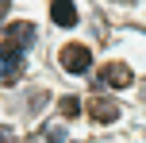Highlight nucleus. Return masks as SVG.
Returning <instances> with one entry per match:
<instances>
[{
	"instance_id": "1",
	"label": "nucleus",
	"mask_w": 146,
	"mask_h": 143,
	"mask_svg": "<svg viewBox=\"0 0 146 143\" xmlns=\"http://www.w3.org/2000/svg\"><path fill=\"white\" fill-rule=\"evenodd\" d=\"M23 77V50L12 43L0 46V85H15Z\"/></svg>"
},
{
	"instance_id": "2",
	"label": "nucleus",
	"mask_w": 146,
	"mask_h": 143,
	"mask_svg": "<svg viewBox=\"0 0 146 143\" xmlns=\"http://www.w3.org/2000/svg\"><path fill=\"white\" fill-rule=\"evenodd\" d=\"M88 66H92V54H88V46L69 43L66 50H62V70H69V74H88Z\"/></svg>"
},
{
	"instance_id": "3",
	"label": "nucleus",
	"mask_w": 146,
	"mask_h": 143,
	"mask_svg": "<svg viewBox=\"0 0 146 143\" xmlns=\"http://www.w3.org/2000/svg\"><path fill=\"white\" fill-rule=\"evenodd\" d=\"M100 81L111 85V89H123V85H131V66H123V62H111V66L100 70Z\"/></svg>"
},
{
	"instance_id": "4",
	"label": "nucleus",
	"mask_w": 146,
	"mask_h": 143,
	"mask_svg": "<svg viewBox=\"0 0 146 143\" xmlns=\"http://www.w3.org/2000/svg\"><path fill=\"white\" fill-rule=\"evenodd\" d=\"M35 39H38V31L31 27V23H12V27H8V43L19 46V50H31Z\"/></svg>"
},
{
	"instance_id": "5",
	"label": "nucleus",
	"mask_w": 146,
	"mask_h": 143,
	"mask_svg": "<svg viewBox=\"0 0 146 143\" xmlns=\"http://www.w3.org/2000/svg\"><path fill=\"white\" fill-rule=\"evenodd\" d=\"M50 19L58 23V27H73V23H77V8H73V0H50Z\"/></svg>"
},
{
	"instance_id": "6",
	"label": "nucleus",
	"mask_w": 146,
	"mask_h": 143,
	"mask_svg": "<svg viewBox=\"0 0 146 143\" xmlns=\"http://www.w3.org/2000/svg\"><path fill=\"white\" fill-rule=\"evenodd\" d=\"M88 112H92V120H104V124L119 120V105H115V101H108V97H92Z\"/></svg>"
},
{
	"instance_id": "7",
	"label": "nucleus",
	"mask_w": 146,
	"mask_h": 143,
	"mask_svg": "<svg viewBox=\"0 0 146 143\" xmlns=\"http://www.w3.org/2000/svg\"><path fill=\"white\" fill-rule=\"evenodd\" d=\"M77 112H81V101H77V97H62V116H69V120H73Z\"/></svg>"
},
{
	"instance_id": "8",
	"label": "nucleus",
	"mask_w": 146,
	"mask_h": 143,
	"mask_svg": "<svg viewBox=\"0 0 146 143\" xmlns=\"http://www.w3.org/2000/svg\"><path fill=\"white\" fill-rule=\"evenodd\" d=\"M46 143H66V132H62V128H50V132H46Z\"/></svg>"
},
{
	"instance_id": "9",
	"label": "nucleus",
	"mask_w": 146,
	"mask_h": 143,
	"mask_svg": "<svg viewBox=\"0 0 146 143\" xmlns=\"http://www.w3.org/2000/svg\"><path fill=\"white\" fill-rule=\"evenodd\" d=\"M42 105H46V93H31V112H38Z\"/></svg>"
},
{
	"instance_id": "10",
	"label": "nucleus",
	"mask_w": 146,
	"mask_h": 143,
	"mask_svg": "<svg viewBox=\"0 0 146 143\" xmlns=\"http://www.w3.org/2000/svg\"><path fill=\"white\" fill-rule=\"evenodd\" d=\"M0 143H12V139H8V132H0Z\"/></svg>"
}]
</instances>
